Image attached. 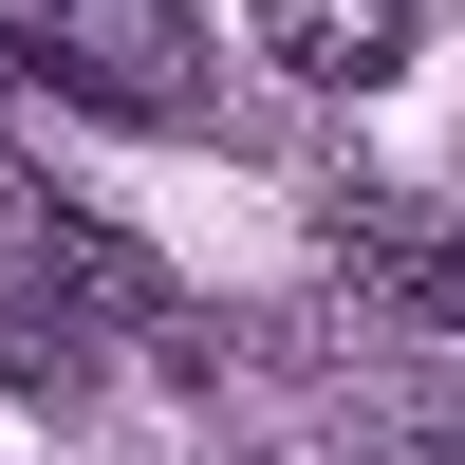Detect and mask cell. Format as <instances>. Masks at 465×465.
<instances>
[{
    "instance_id": "cell-2",
    "label": "cell",
    "mask_w": 465,
    "mask_h": 465,
    "mask_svg": "<svg viewBox=\"0 0 465 465\" xmlns=\"http://www.w3.org/2000/svg\"><path fill=\"white\" fill-rule=\"evenodd\" d=\"M242 37L317 94H391L410 74V0H242Z\"/></svg>"
},
{
    "instance_id": "cell-5",
    "label": "cell",
    "mask_w": 465,
    "mask_h": 465,
    "mask_svg": "<svg viewBox=\"0 0 465 465\" xmlns=\"http://www.w3.org/2000/svg\"><path fill=\"white\" fill-rule=\"evenodd\" d=\"M37 242H56L74 280L112 298V317H168V280H149V242H112V223H37Z\"/></svg>"
},
{
    "instance_id": "cell-3",
    "label": "cell",
    "mask_w": 465,
    "mask_h": 465,
    "mask_svg": "<svg viewBox=\"0 0 465 465\" xmlns=\"http://www.w3.org/2000/svg\"><path fill=\"white\" fill-rule=\"evenodd\" d=\"M335 261H354L391 317L465 335V223H429V205H335Z\"/></svg>"
},
{
    "instance_id": "cell-1",
    "label": "cell",
    "mask_w": 465,
    "mask_h": 465,
    "mask_svg": "<svg viewBox=\"0 0 465 465\" xmlns=\"http://www.w3.org/2000/svg\"><path fill=\"white\" fill-rule=\"evenodd\" d=\"M37 37H56V94H94V112H205V37H186V0H37Z\"/></svg>"
},
{
    "instance_id": "cell-4",
    "label": "cell",
    "mask_w": 465,
    "mask_h": 465,
    "mask_svg": "<svg viewBox=\"0 0 465 465\" xmlns=\"http://www.w3.org/2000/svg\"><path fill=\"white\" fill-rule=\"evenodd\" d=\"M74 354H94V335H74V317H37V298L0 280V391H74Z\"/></svg>"
},
{
    "instance_id": "cell-6",
    "label": "cell",
    "mask_w": 465,
    "mask_h": 465,
    "mask_svg": "<svg viewBox=\"0 0 465 465\" xmlns=\"http://www.w3.org/2000/svg\"><path fill=\"white\" fill-rule=\"evenodd\" d=\"M372 465H465V410H372Z\"/></svg>"
}]
</instances>
